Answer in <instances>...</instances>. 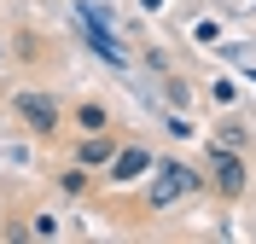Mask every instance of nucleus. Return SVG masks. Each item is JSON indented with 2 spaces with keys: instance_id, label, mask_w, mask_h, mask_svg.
<instances>
[{
  "instance_id": "obj_3",
  "label": "nucleus",
  "mask_w": 256,
  "mask_h": 244,
  "mask_svg": "<svg viewBox=\"0 0 256 244\" xmlns=\"http://www.w3.org/2000/svg\"><path fill=\"white\" fill-rule=\"evenodd\" d=\"M105 169H111V180H116V186H128V180H140L146 169H152V157H146V146H128V151H116Z\"/></svg>"
},
{
  "instance_id": "obj_2",
  "label": "nucleus",
  "mask_w": 256,
  "mask_h": 244,
  "mask_svg": "<svg viewBox=\"0 0 256 244\" xmlns=\"http://www.w3.org/2000/svg\"><path fill=\"white\" fill-rule=\"evenodd\" d=\"M12 111L24 116L35 134H52V128H58V105H52L47 93H18V99H12Z\"/></svg>"
},
{
  "instance_id": "obj_4",
  "label": "nucleus",
  "mask_w": 256,
  "mask_h": 244,
  "mask_svg": "<svg viewBox=\"0 0 256 244\" xmlns=\"http://www.w3.org/2000/svg\"><path fill=\"white\" fill-rule=\"evenodd\" d=\"M116 157V146H111V140H105V128H99V134H88V140H82V169H94V163H99V169H105V163H111Z\"/></svg>"
},
{
  "instance_id": "obj_6",
  "label": "nucleus",
  "mask_w": 256,
  "mask_h": 244,
  "mask_svg": "<svg viewBox=\"0 0 256 244\" xmlns=\"http://www.w3.org/2000/svg\"><path fill=\"white\" fill-rule=\"evenodd\" d=\"M82 128H94V134H99V128H105V111H99V105H88V111H82Z\"/></svg>"
},
{
  "instance_id": "obj_1",
  "label": "nucleus",
  "mask_w": 256,
  "mask_h": 244,
  "mask_svg": "<svg viewBox=\"0 0 256 244\" xmlns=\"http://www.w3.org/2000/svg\"><path fill=\"white\" fill-rule=\"evenodd\" d=\"M192 186H198V175H192V169H180V163H163L158 180H152V210H169V204H175L180 192H192Z\"/></svg>"
},
{
  "instance_id": "obj_5",
  "label": "nucleus",
  "mask_w": 256,
  "mask_h": 244,
  "mask_svg": "<svg viewBox=\"0 0 256 244\" xmlns=\"http://www.w3.org/2000/svg\"><path fill=\"white\" fill-rule=\"evenodd\" d=\"M216 186H222V192H244V163L216 157Z\"/></svg>"
}]
</instances>
